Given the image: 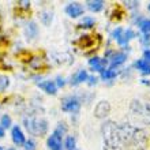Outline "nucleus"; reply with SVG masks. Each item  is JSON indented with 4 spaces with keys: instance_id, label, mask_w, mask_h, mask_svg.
Returning a JSON list of instances; mask_svg holds the SVG:
<instances>
[{
    "instance_id": "nucleus-23",
    "label": "nucleus",
    "mask_w": 150,
    "mask_h": 150,
    "mask_svg": "<svg viewBox=\"0 0 150 150\" xmlns=\"http://www.w3.org/2000/svg\"><path fill=\"white\" fill-rule=\"evenodd\" d=\"M1 126H3V128H8V127L11 126V117L8 115H4L3 117H1Z\"/></svg>"
},
{
    "instance_id": "nucleus-15",
    "label": "nucleus",
    "mask_w": 150,
    "mask_h": 150,
    "mask_svg": "<svg viewBox=\"0 0 150 150\" xmlns=\"http://www.w3.org/2000/svg\"><path fill=\"white\" fill-rule=\"evenodd\" d=\"M135 67L138 68V70H141V72H142L143 75H149L150 74V64L146 63L143 59L135 62Z\"/></svg>"
},
{
    "instance_id": "nucleus-7",
    "label": "nucleus",
    "mask_w": 150,
    "mask_h": 150,
    "mask_svg": "<svg viewBox=\"0 0 150 150\" xmlns=\"http://www.w3.org/2000/svg\"><path fill=\"white\" fill-rule=\"evenodd\" d=\"M48 147L51 150H62V137L59 132H53V134L48 138Z\"/></svg>"
},
{
    "instance_id": "nucleus-2",
    "label": "nucleus",
    "mask_w": 150,
    "mask_h": 150,
    "mask_svg": "<svg viewBox=\"0 0 150 150\" xmlns=\"http://www.w3.org/2000/svg\"><path fill=\"white\" fill-rule=\"evenodd\" d=\"M130 112L135 120L150 126V103H141L134 100L130 105Z\"/></svg>"
},
{
    "instance_id": "nucleus-18",
    "label": "nucleus",
    "mask_w": 150,
    "mask_h": 150,
    "mask_svg": "<svg viewBox=\"0 0 150 150\" xmlns=\"http://www.w3.org/2000/svg\"><path fill=\"white\" fill-rule=\"evenodd\" d=\"M139 29H141V32L143 34H146V36H150V19H142L139 22Z\"/></svg>"
},
{
    "instance_id": "nucleus-4",
    "label": "nucleus",
    "mask_w": 150,
    "mask_h": 150,
    "mask_svg": "<svg viewBox=\"0 0 150 150\" xmlns=\"http://www.w3.org/2000/svg\"><path fill=\"white\" fill-rule=\"evenodd\" d=\"M76 44L82 49H86V48H94V49H97V47L101 44V37L98 34H96V36H87L86 34V36L81 37L76 41Z\"/></svg>"
},
{
    "instance_id": "nucleus-19",
    "label": "nucleus",
    "mask_w": 150,
    "mask_h": 150,
    "mask_svg": "<svg viewBox=\"0 0 150 150\" xmlns=\"http://www.w3.org/2000/svg\"><path fill=\"white\" fill-rule=\"evenodd\" d=\"M81 26L85 29H89V28H93L94 26V19L91 18V16H85L81 22Z\"/></svg>"
},
{
    "instance_id": "nucleus-24",
    "label": "nucleus",
    "mask_w": 150,
    "mask_h": 150,
    "mask_svg": "<svg viewBox=\"0 0 150 150\" xmlns=\"http://www.w3.org/2000/svg\"><path fill=\"white\" fill-rule=\"evenodd\" d=\"M104 150H122L119 145H109V143H104Z\"/></svg>"
},
{
    "instance_id": "nucleus-9",
    "label": "nucleus",
    "mask_w": 150,
    "mask_h": 150,
    "mask_svg": "<svg viewBox=\"0 0 150 150\" xmlns=\"http://www.w3.org/2000/svg\"><path fill=\"white\" fill-rule=\"evenodd\" d=\"M11 135H12V141H14V143H15V145H18V146H21V145H25V143H26L23 132H22V130H21L18 126H15L14 128H12Z\"/></svg>"
},
{
    "instance_id": "nucleus-16",
    "label": "nucleus",
    "mask_w": 150,
    "mask_h": 150,
    "mask_svg": "<svg viewBox=\"0 0 150 150\" xmlns=\"http://www.w3.org/2000/svg\"><path fill=\"white\" fill-rule=\"evenodd\" d=\"M123 18H124V10H123L120 6H116V7L113 8L112 14H111V19H113V21H122Z\"/></svg>"
},
{
    "instance_id": "nucleus-21",
    "label": "nucleus",
    "mask_w": 150,
    "mask_h": 150,
    "mask_svg": "<svg viewBox=\"0 0 150 150\" xmlns=\"http://www.w3.org/2000/svg\"><path fill=\"white\" fill-rule=\"evenodd\" d=\"M10 85V79L6 75H0V91H4Z\"/></svg>"
},
{
    "instance_id": "nucleus-6",
    "label": "nucleus",
    "mask_w": 150,
    "mask_h": 150,
    "mask_svg": "<svg viewBox=\"0 0 150 150\" xmlns=\"http://www.w3.org/2000/svg\"><path fill=\"white\" fill-rule=\"evenodd\" d=\"M111 112V104L108 101H100L94 108V116L98 119H104L107 117Z\"/></svg>"
},
{
    "instance_id": "nucleus-20",
    "label": "nucleus",
    "mask_w": 150,
    "mask_h": 150,
    "mask_svg": "<svg viewBox=\"0 0 150 150\" xmlns=\"http://www.w3.org/2000/svg\"><path fill=\"white\" fill-rule=\"evenodd\" d=\"M101 78L105 79V81H108V79H113V78H116V71H113L112 68H109V70H105V71L101 72Z\"/></svg>"
},
{
    "instance_id": "nucleus-29",
    "label": "nucleus",
    "mask_w": 150,
    "mask_h": 150,
    "mask_svg": "<svg viewBox=\"0 0 150 150\" xmlns=\"http://www.w3.org/2000/svg\"><path fill=\"white\" fill-rule=\"evenodd\" d=\"M126 4L130 8H135V7H138L139 6V1H126Z\"/></svg>"
},
{
    "instance_id": "nucleus-25",
    "label": "nucleus",
    "mask_w": 150,
    "mask_h": 150,
    "mask_svg": "<svg viewBox=\"0 0 150 150\" xmlns=\"http://www.w3.org/2000/svg\"><path fill=\"white\" fill-rule=\"evenodd\" d=\"M7 47H8V41L6 38H3V37H0V52H4Z\"/></svg>"
},
{
    "instance_id": "nucleus-28",
    "label": "nucleus",
    "mask_w": 150,
    "mask_h": 150,
    "mask_svg": "<svg viewBox=\"0 0 150 150\" xmlns=\"http://www.w3.org/2000/svg\"><path fill=\"white\" fill-rule=\"evenodd\" d=\"M143 60H145L146 63L150 64V51L149 49H146V51L143 52Z\"/></svg>"
},
{
    "instance_id": "nucleus-14",
    "label": "nucleus",
    "mask_w": 150,
    "mask_h": 150,
    "mask_svg": "<svg viewBox=\"0 0 150 150\" xmlns=\"http://www.w3.org/2000/svg\"><path fill=\"white\" fill-rule=\"evenodd\" d=\"M87 78H89V75H87L86 70H81L78 74L74 75V78H72L71 83H72V85H79V83H82V82H85V81H87Z\"/></svg>"
},
{
    "instance_id": "nucleus-27",
    "label": "nucleus",
    "mask_w": 150,
    "mask_h": 150,
    "mask_svg": "<svg viewBox=\"0 0 150 150\" xmlns=\"http://www.w3.org/2000/svg\"><path fill=\"white\" fill-rule=\"evenodd\" d=\"M25 149L26 150H36V143L33 142L32 139H30V141H26V143H25Z\"/></svg>"
},
{
    "instance_id": "nucleus-26",
    "label": "nucleus",
    "mask_w": 150,
    "mask_h": 150,
    "mask_svg": "<svg viewBox=\"0 0 150 150\" xmlns=\"http://www.w3.org/2000/svg\"><path fill=\"white\" fill-rule=\"evenodd\" d=\"M122 34H123V29L122 28H117V29H115V30H113L112 37H113V38H116V40H119L120 37H122Z\"/></svg>"
},
{
    "instance_id": "nucleus-31",
    "label": "nucleus",
    "mask_w": 150,
    "mask_h": 150,
    "mask_svg": "<svg viewBox=\"0 0 150 150\" xmlns=\"http://www.w3.org/2000/svg\"><path fill=\"white\" fill-rule=\"evenodd\" d=\"M57 86H64V79L63 78H57Z\"/></svg>"
},
{
    "instance_id": "nucleus-1",
    "label": "nucleus",
    "mask_w": 150,
    "mask_h": 150,
    "mask_svg": "<svg viewBox=\"0 0 150 150\" xmlns=\"http://www.w3.org/2000/svg\"><path fill=\"white\" fill-rule=\"evenodd\" d=\"M117 138L120 145L127 150H146L147 147V134L145 130L128 123L117 126Z\"/></svg>"
},
{
    "instance_id": "nucleus-13",
    "label": "nucleus",
    "mask_w": 150,
    "mask_h": 150,
    "mask_svg": "<svg viewBox=\"0 0 150 150\" xmlns=\"http://www.w3.org/2000/svg\"><path fill=\"white\" fill-rule=\"evenodd\" d=\"M135 37V33L131 30V29H128V30H124L122 34V37L117 40V42L120 44V45H127L128 44V41H130L131 38H134Z\"/></svg>"
},
{
    "instance_id": "nucleus-11",
    "label": "nucleus",
    "mask_w": 150,
    "mask_h": 150,
    "mask_svg": "<svg viewBox=\"0 0 150 150\" xmlns=\"http://www.w3.org/2000/svg\"><path fill=\"white\" fill-rule=\"evenodd\" d=\"M38 86L41 87L44 91H47L48 94H56V91H57V86H56V83L52 82V81L41 82V83H38Z\"/></svg>"
},
{
    "instance_id": "nucleus-36",
    "label": "nucleus",
    "mask_w": 150,
    "mask_h": 150,
    "mask_svg": "<svg viewBox=\"0 0 150 150\" xmlns=\"http://www.w3.org/2000/svg\"><path fill=\"white\" fill-rule=\"evenodd\" d=\"M8 150H14V149H8Z\"/></svg>"
},
{
    "instance_id": "nucleus-5",
    "label": "nucleus",
    "mask_w": 150,
    "mask_h": 150,
    "mask_svg": "<svg viewBox=\"0 0 150 150\" xmlns=\"http://www.w3.org/2000/svg\"><path fill=\"white\" fill-rule=\"evenodd\" d=\"M62 109L64 112H78L79 109V100L76 97L68 96L62 101Z\"/></svg>"
},
{
    "instance_id": "nucleus-12",
    "label": "nucleus",
    "mask_w": 150,
    "mask_h": 150,
    "mask_svg": "<svg viewBox=\"0 0 150 150\" xmlns=\"http://www.w3.org/2000/svg\"><path fill=\"white\" fill-rule=\"evenodd\" d=\"M126 59H127L126 53H115L113 57H112V60H111V68L117 67V66L123 64L124 62H126Z\"/></svg>"
},
{
    "instance_id": "nucleus-32",
    "label": "nucleus",
    "mask_w": 150,
    "mask_h": 150,
    "mask_svg": "<svg viewBox=\"0 0 150 150\" xmlns=\"http://www.w3.org/2000/svg\"><path fill=\"white\" fill-rule=\"evenodd\" d=\"M4 137V128L3 126H0V138H3Z\"/></svg>"
},
{
    "instance_id": "nucleus-10",
    "label": "nucleus",
    "mask_w": 150,
    "mask_h": 150,
    "mask_svg": "<svg viewBox=\"0 0 150 150\" xmlns=\"http://www.w3.org/2000/svg\"><path fill=\"white\" fill-rule=\"evenodd\" d=\"M89 64L91 66L93 71H105V66H107V60H101L100 57H91L89 60Z\"/></svg>"
},
{
    "instance_id": "nucleus-17",
    "label": "nucleus",
    "mask_w": 150,
    "mask_h": 150,
    "mask_svg": "<svg viewBox=\"0 0 150 150\" xmlns=\"http://www.w3.org/2000/svg\"><path fill=\"white\" fill-rule=\"evenodd\" d=\"M87 7L90 8L91 11H94V12H98L103 10L104 7V1L103 0H91V1H87Z\"/></svg>"
},
{
    "instance_id": "nucleus-30",
    "label": "nucleus",
    "mask_w": 150,
    "mask_h": 150,
    "mask_svg": "<svg viewBox=\"0 0 150 150\" xmlns=\"http://www.w3.org/2000/svg\"><path fill=\"white\" fill-rule=\"evenodd\" d=\"M87 81H89V85H90V86H93V85L97 83V78H96V76H89Z\"/></svg>"
},
{
    "instance_id": "nucleus-35",
    "label": "nucleus",
    "mask_w": 150,
    "mask_h": 150,
    "mask_svg": "<svg viewBox=\"0 0 150 150\" xmlns=\"http://www.w3.org/2000/svg\"><path fill=\"white\" fill-rule=\"evenodd\" d=\"M0 150H4V149H3V147H0Z\"/></svg>"
},
{
    "instance_id": "nucleus-33",
    "label": "nucleus",
    "mask_w": 150,
    "mask_h": 150,
    "mask_svg": "<svg viewBox=\"0 0 150 150\" xmlns=\"http://www.w3.org/2000/svg\"><path fill=\"white\" fill-rule=\"evenodd\" d=\"M142 83H145V85H150V82H147L146 79H142Z\"/></svg>"
},
{
    "instance_id": "nucleus-8",
    "label": "nucleus",
    "mask_w": 150,
    "mask_h": 150,
    "mask_svg": "<svg viewBox=\"0 0 150 150\" xmlns=\"http://www.w3.org/2000/svg\"><path fill=\"white\" fill-rule=\"evenodd\" d=\"M66 12H67L68 16L71 18H76V16L82 15L83 14V7L79 3H70L66 7Z\"/></svg>"
},
{
    "instance_id": "nucleus-22",
    "label": "nucleus",
    "mask_w": 150,
    "mask_h": 150,
    "mask_svg": "<svg viewBox=\"0 0 150 150\" xmlns=\"http://www.w3.org/2000/svg\"><path fill=\"white\" fill-rule=\"evenodd\" d=\"M66 149L67 150L75 149V138L74 137H67V139H66Z\"/></svg>"
},
{
    "instance_id": "nucleus-3",
    "label": "nucleus",
    "mask_w": 150,
    "mask_h": 150,
    "mask_svg": "<svg viewBox=\"0 0 150 150\" xmlns=\"http://www.w3.org/2000/svg\"><path fill=\"white\" fill-rule=\"evenodd\" d=\"M25 126L28 128L29 132H32L34 135H44L47 132V122L45 120H40L37 117H32V119H26L25 120Z\"/></svg>"
},
{
    "instance_id": "nucleus-34",
    "label": "nucleus",
    "mask_w": 150,
    "mask_h": 150,
    "mask_svg": "<svg viewBox=\"0 0 150 150\" xmlns=\"http://www.w3.org/2000/svg\"><path fill=\"white\" fill-rule=\"evenodd\" d=\"M147 10H149V11H150V4H149V6H147Z\"/></svg>"
}]
</instances>
